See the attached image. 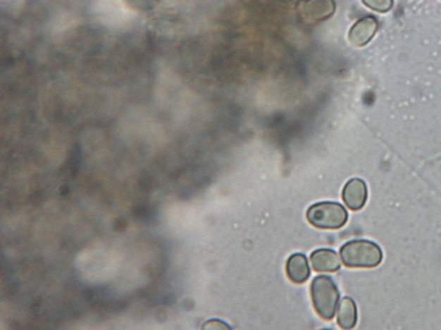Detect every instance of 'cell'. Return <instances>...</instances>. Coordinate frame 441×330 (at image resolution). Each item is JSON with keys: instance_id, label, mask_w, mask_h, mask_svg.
I'll use <instances>...</instances> for the list:
<instances>
[{"instance_id": "4", "label": "cell", "mask_w": 441, "mask_h": 330, "mask_svg": "<svg viewBox=\"0 0 441 330\" xmlns=\"http://www.w3.org/2000/svg\"><path fill=\"white\" fill-rule=\"evenodd\" d=\"M378 27H379V23L375 17L367 16L360 19L349 30V43L355 47L365 46L375 36Z\"/></svg>"}, {"instance_id": "3", "label": "cell", "mask_w": 441, "mask_h": 330, "mask_svg": "<svg viewBox=\"0 0 441 330\" xmlns=\"http://www.w3.org/2000/svg\"><path fill=\"white\" fill-rule=\"evenodd\" d=\"M306 217L310 224L321 229H338L348 220V212L339 203L321 202L308 209Z\"/></svg>"}, {"instance_id": "9", "label": "cell", "mask_w": 441, "mask_h": 330, "mask_svg": "<svg viewBox=\"0 0 441 330\" xmlns=\"http://www.w3.org/2000/svg\"><path fill=\"white\" fill-rule=\"evenodd\" d=\"M358 322V308L352 298H342L338 308L337 323L342 329L354 328Z\"/></svg>"}, {"instance_id": "7", "label": "cell", "mask_w": 441, "mask_h": 330, "mask_svg": "<svg viewBox=\"0 0 441 330\" xmlns=\"http://www.w3.org/2000/svg\"><path fill=\"white\" fill-rule=\"evenodd\" d=\"M311 265L317 272H335L341 268L338 255L332 249L321 248L311 255Z\"/></svg>"}, {"instance_id": "10", "label": "cell", "mask_w": 441, "mask_h": 330, "mask_svg": "<svg viewBox=\"0 0 441 330\" xmlns=\"http://www.w3.org/2000/svg\"><path fill=\"white\" fill-rule=\"evenodd\" d=\"M367 8L379 13L390 11L394 6V0H362Z\"/></svg>"}, {"instance_id": "6", "label": "cell", "mask_w": 441, "mask_h": 330, "mask_svg": "<svg viewBox=\"0 0 441 330\" xmlns=\"http://www.w3.org/2000/svg\"><path fill=\"white\" fill-rule=\"evenodd\" d=\"M335 12V0H307L301 8L304 18L314 23L330 18Z\"/></svg>"}, {"instance_id": "11", "label": "cell", "mask_w": 441, "mask_h": 330, "mask_svg": "<svg viewBox=\"0 0 441 330\" xmlns=\"http://www.w3.org/2000/svg\"><path fill=\"white\" fill-rule=\"evenodd\" d=\"M230 326L226 322L220 319H210L202 326V329H230Z\"/></svg>"}, {"instance_id": "8", "label": "cell", "mask_w": 441, "mask_h": 330, "mask_svg": "<svg viewBox=\"0 0 441 330\" xmlns=\"http://www.w3.org/2000/svg\"><path fill=\"white\" fill-rule=\"evenodd\" d=\"M287 275L292 282L303 284L309 279L310 267L306 255L296 253L290 256L286 263Z\"/></svg>"}, {"instance_id": "2", "label": "cell", "mask_w": 441, "mask_h": 330, "mask_svg": "<svg viewBox=\"0 0 441 330\" xmlns=\"http://www.w3.org/2000/svg\"><path fill=\"white\" fill-rule=\"evenodd\" d=\"M311 300L321 317L332 319L337 312L340 293L334 280L328 276H318L311 284Z\"/></svg>"}, {"instance_id": "5", "label": "cell", "mask_w": 441, "mask_h": 330, "mask_svg": "<svg viewBox=\"0 0 441 330\" xmlns=\"http://www.w3.org/2000/svg\"><path fill=\"white\" fill-rule=\"evenodd\" d=\"M367 195L366 182L359 178H353L344 186L342 191V200L346 205L352 210H361L365 206Z\"/></svg>"}, {"instance_id": "1", "label": "cell", "mask_w": 441, "mask_h": 330, "mask_svg": "<svg viewBox=\"0 0 441 330\" xmlns=\"http://www.w3.org/2000/svg\"><path fill=\"white\" fill-rule=\"evenodd\" d=\"M342 261L349 268H374L383 259L379 245L366 240H354L342 246Z\"/></svg>"}]
</instances>
